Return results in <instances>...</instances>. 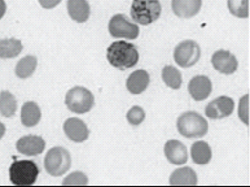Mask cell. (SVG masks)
Listing matches in <instances>:
<instances>
[{
    "label": "cell",
    "mask_w": 250,
    "mask_h": 187,
    "mask_svg": "<svg viewBox=\"0 0 250 187\" xmlns=\"http://www.w3.org/2000/svg\"><path fill=\"white\" fill-rule=\"evenodd\" d=\"M106 59L112 67L117 68L120 70H126L138 64V48L130 42H113L106 49Z\"/></svg>",
    "instance_id": "6da1fadb"
},
{
    "label": "cell",
    "mask_w": 250,
    "mask_h": 187,
    "mask_svg": "<svg viewBox=\"0 0 250 187\" xmlns=\"http://www.w3.org/2000/svg\"><path fill=\"white\" fill-rule=\"evenodd\" d=\"M176 129L186 138H201L209 130V124L200 113L188 111L178 117Z\"/></svg>",
    "instance_id": "7a4b0ae2"
},
{
    "label": "cell",
    "mask_w": 250,
    "mask_h": 187,
    "mask_svg": "<svg viewBox=\"0 0 250 187\" xmlns=\"http://www.w3.org/2000/svg\"><path fill=\"white\" fill-rule=\"evenodd\" d=\"M161 11L160 0H134L131 5V17L135 23L149 26L160 19Z\"/></svg>",
    "instance_id": "3957f363"
},
{
    "label": "cell",
    "mask_w": 250,
    "mask_h": 187,
    "mask_svg": "<svg viewBox=\"0 0 250 187\" xmlns=\"http://www.w3.org/2000/svg\"><path fill=\"white\" fill-rule=\"evenodd\" d=\"M39 176V168L33 160H15L9 168V180L16 186H31Z\"/></svg>",
    "instance_id": "277c9868"
},
{
    "label": "cell",
    "mask_w": 250,
    "mask_h": 187,
    "mask_svg": "<svg viewBox=\"0 0 250 187\" xmlns=\"http://www.w3.org/2000/svg\"><path fill=\"white\" fill-rule=\"evenodd\" d=\"M65 104L73 113L83 115V113L90 112L94 108L95 97L94 94L88 89L82 86H75L67 91L65 97Z\"/></svg>",
    "instance_id": "5b68a950"
},
{
    "label": "cell",
    "mask_w": 250,
    "mask_h": 187,
    "mask_svg": "<svg viewBox=\"0 0 250 187\" xmlns=\"http://www.w3.org/2000/svg\"><path fill=\"white\" fill-rule=\"evenodd\" d=\"M70 152L63 147H53L47 152L44 159V168L49 176L60 177L70 169Z\"/></svg>",
    "instance_id": "8992f818"
},
{
    "label": "cell",
    "mask_w": 250,
    "mask_h": 187,
    "mask_svg": "<svg viewBox=\"0 0 250 187\" xmlns=\"http://www.w3.org/2000/svg\"><path fill=\"white\" fill-rule=\"evenodd\" d=\"M109 33L117 39H128L134 41L139 37V26L135 23H131L128 17L122 13L114 15L109 21Z\"/></svg>",
    "instance_id": "52a82bcc"
},
{
    "label": "cell",
    "mask_w": 250,
    "mask_h": 187,
    "mask_svg": "<svg viewBox=\"0 0 250 187\" xmlns=\"http://www.w3.org/2000/svg\"><path fill=\"white\" fill-rule=\"evenodd\" d=\"M201 49L197 42L187 39L180 42L174 49V60L182 68H190L200 60Z\"/></svg>",
    "instance_id": "ba28073f"
},
{
    "label": "cell",
    "mask_w": 250,
    "mask_h": 187,
    "mask_svg": "<svg viewBox=\"0 0 250 187\" xmlns=\"http://www.w3.org/2000/svg\"><path fill=\"white\" fill-rule=\"evenodd\" d=\"M235 109V101L232 97L219 96L206 105L205 115L210 120H222L231 116Z\"/></svg>",
    "instance_id": "9c48e42d"
},
{
    "label": "cell",
    "mask_w": 250,
    "mask_h": 187,
    "mask_svg": "<svg viewBox=\"0 0 250 187\" xmlns=\"http://www.w3.org/2000/svg\"><path fill=\"white\" fill-rule=\"evenodd\" d=\"M211 64L214 69L220 74H233L239 68V63L235 55L226 49H218L217 52H214L211 57Z\"/></svg>",
    "instance_id": "30bf717a"
},
{
    "label": "cell",
    "mask_w": 250,
    "mask_h": 187,
    "mask_svg": "<svg viewBox=\"0 0 250 187\" xmlns=\"http://www.w3.org/2000/svg\"><path fill=\"white\" fill-rule=\"evenodd\" d=\"M63 131L67 138L74 143H83L90 137V130L86 122L77 117H71L65 121Z\"/></svg>",
    "instance_id": "8fae6325"
},
{
    "label": "cell",
    "mask_w": 250,
    "mask_h": 187,
    "mask_svg": "<svg viewBox=\"0 0 250 187\" xmlns=\"http://www.w3.org/2000/svg\"><path fill=\"white\" fill-rule=\"evenodd\" d=\"M45 148V140L39 135H25L16 143V150L21 155L37 156L41 155Z\"/></svg>",
    "instance_id": "7c38bea8"
},
{
    "label": "cell",
    "mask_w": 250,
    "mask_h": 187,
    "mask_svg": "<svg viewBox=\"0 0 250 187\" xmlns=\"http://www.w3.org/2000/svg\"><path fill=\"white\" fill-rule=\"evenodd\" d=\"M188 91L193 100L202 101L210 96V94L213 91V83L206 75H196L189 81Z\"/></svg>",
    "instance_id": "4fadbf2b"
},
{
    "label": "cell",
    "mask_w": 250,
    "mask_h": 187,
    "mask_svg": "<svg viewBox=\"0 0 250 187\" xmlns=\"http://www.w3.org/2000/svg\"><path fill=\"white\" fill-rule=\"evenodd\" d=\"M164 154L166 159L174 165H184L189 157L187 147L176 139H171L165 143Z\"/></svg>",
    "instance_id": "5bb4252c"
},
{
    "label": "cell",
    "mask_w": 250,
    "mask_h": 187,
    "mask_svg": "<svg viewBox=\"0 0 250 187\" xmlns=\"http://www.w3.org/2000/svg\"><path fill=\"white\" fill-rule=\"evenodd\" d=\"M202 0H171L174 13L180 19H192L201 9Z\"/></svg>",
    "instance_id": "9a60e30c"
},
{
    "label": "cell",
    "mask_w": 250,
    "mask_h": 187,
    "mask_svg": "<svg viewBox=\"0 0 250 187\" xmlns=\"http://www.w3.org/2000/svg\"><path fill=\"white\" fill-rule=\"evenodd\" d=\"M150 83L149 73L144 69H138L134 73H131L130 77L127 78L126 87L127 90L130 91L134 95H139V94L144 93L148 89Z\"/></svg>",
    "instance_id": "2e32d148"
},
{
    "label": "cell",
    "mask_w": 250,
    "mask_h": 187,
    "mask_svg": "<svg viewBox=\"0 0 250 187\" xmlns=\"http://www.w3.org/2000/svg\"><path fill=\"white\" fill-rule=\"evenodd\" d=\"M67 12L75 23H86L91 15L90 4L87 0H67Z\"/></svg>",
    "instance_id": "e0dca14e"
},
{
    "label": "cell",
    "mask_w": 250,
    "mask_h": 187,
    "mask_svg": "<svg viewBox=\"0 0 250 187\" xmlns=\"http://www.w3.org/2000/svg\"><path fill=\"white\" fill-rule=\"evenodd\" d=\"M21 124L25 127H34L39 124L42 112L35 101H26L21 108Z\"/></svg>",
    "instance_id": "ac0fdd59"
},
{
    "label": "cell",
    "mask_w": 250,
    "mask_h": 187,
    "mask_svg": "<svg viewBox=\"0 0 250 187\" xmlns=\"http://www.w3.org/2000/svg\"><path fill=\"white\" fill-rule=\"evenodd\" d=\"M198 178L197 174L192 168L183 166L174 170L170 176V185L174 186H194L197 185Z\"/></svg>",
    "instance_id": "d6986e66"
},
{
    "label": "cell",
    "mask_w": 250,
    "mask_h": 187,
    "mask_svg": "<svg viewBox=\"0 0 250 187\" xmlns=\"http://www.w3.org/2000/svg\"><path fill=\"white\" fill-rule=\"evenodd\" d=\"M22 42L17 38H5L0 39V59H15L22 52Z\"/></svg>",
    "instance_id": "ffe728a7"
},
{
    "label": "cell",
    "mask_w": 250,
    "mask_h": 187,
    "mask_svg": "<svg viewBox=\"0 0 250 187\" xmlns=\"http://www.w3.org/2000/svg\"><path fill=\"white\" fill-rule=\"evenodd\" d=\"M190 156H192V160H193L194 164L206 165L209 164L211 157H213V151H211L208 143L200 140V142H196L192 144Z\"/></svg>",
    "instance_id": "44dd1931"
},
{
    "label": "cell",
    "mask_w": 250,
    "mask_h": 187,
    "mask_svg": "<svg viewBox=\"0 0 250 187\" xmlns=\"http://www.w3.org/2000/svg\"><path fill=\"white\" fill-rule=\"evenodd\" d=\"M38 60L37 57L33 55L22 57L19 63L16 64L15 73L20 79H27L30 78L31 75L34 74V71L37 69Z\"/></svg>",
    "instance_id": "7402d4cb"
},
{
    "label": "cell",
    "mask_w": 250,
    "mask_h": 187,
    "mask_svg": "<svg viewBox=\"0 0 250 187\" xmlns=\"http://www.w3.org/2000/svg\"><path fill=\"white\" fill-rule=\"evenodd\" d=\"M17 111V100L15 95L8 90L0 91V115L7 118L15 116Z\"/></svg>",
    "instance_id": "603a6c76"
},
{
    "label": "cell",
    "mask_w": 250,
    "mask_h": 187,
    "mask_svg": "<svg viewBox=\"0 0 250 187\" xmlns=\"http://www.w3.org/2000/svg\"><path fill=\"white\" fill-rule=\"evenodd\" d=\"M162 81L167 87L172 90H178L182 86V73L172 65H166L162 68Z\"/></svg>",
    "instance_id": "cb8c5ba5"
},
{
    "label": "cell",
    "mask_w": 250,
    "mask_h": 187,
    "mask_svg": "<svg viewBox=\"0 0 250 187\" xmlns=\"http://www.w3.org/2000/svg\"><path fill=\"white\" fill-rule=\"evenodd\" d=\"M228 11L232 15L239 17V19H247L249 17V7H248V0H227Z\"/></svg>",
    "instance_id": "d4e9b609"
},
{
    "label": "cell",
    "mask_w": 250,
    "mask_h": 187,
    "mask_svg": "<svg viewBox=\"0 0 250 187\" xmlns=\"http://www.w3.org/2000/svg\"><path fill=\"white\" fill-rule=\"evenodd\" d=\"M126 118L130 125H132V126H139L144 121V118H146V111L142 107L135 105V107L130 108V111L127 112Z\"/></svg>",
    "instance_id": "484cf974"
},
{
    "label": "cell",
    "mask_w": 250,
    "mask_h": 187,
    "mask_svg": "<svg viewBox=\"0 0 250 187\" xmlns=\"http://www.w3.org/2000/svg\"><path fill=\"white\" fill-rule=\"evenodd\" d=\"M88 184V178L84 173L82 172H73L71 174L62 181V185L67 186V185H78V186H83V185Z\"/></svg>",
    "instance_id": "4316f807"
},
{
    "label": "cell",
    "mask_w": 250,
    "mask_h": 187,
    "mask_svg": "<svg viewBox=\"0 0 250 187\" xmlns=\"http://www.w3.org/2000/svg\"><path fill=\"white\" fill-rule=\"evenodd\" d=\"M248 103H249V95H244L240 99L239 103V118L243 121L244 125H249V109H248Z\"/></svg>",
    "instance_id": "83f0119b"
},
{
    "label": "cell",
    "mask_w": 250,
    "mask_h": 187,
    "mask_svg": "<svg viewBox=\"0 0 250 187\" xmlns=\"http://www.w3.org/2000/svg\"><path fill=\"white\" fill-rule=\"evenodd\" d=\"M38 1H39L42 8H44V9H52V8L57 7L62 0H38Z\"/></svg>",
    "instance_id": "f1b7e54d"
},
{
    "label": "cell",
    "mask_w": 250,
    "mask_h": 187,
    "mask_svg": "<svg viewBox=\"0 0 250 187\" xmlns=\"http://www.w3.org/2000/svg\"><path fill=\"white\" fill-rule=\"evenodd\" d=\"M5 12H7V4H5L4 0H0V20L3 19Z\"/></svg>",
    "instance_id": "f546056e"
},
{
    "label": "cell",
    "mask_w": 250,
    "mask_h": 187,
    "mask_svg": "<svg viewBox=\"0 0 250 187\" xmlns=\"http://www.w3.org/2000/svg\"><path fill=\"white\" fill-rule=\"evenodd\" d=\"M4 134H5V125L0 122V139L3 138Z\"/></svg>",
    "instance_id": "4dcf8cb0"
}]
</instances>
